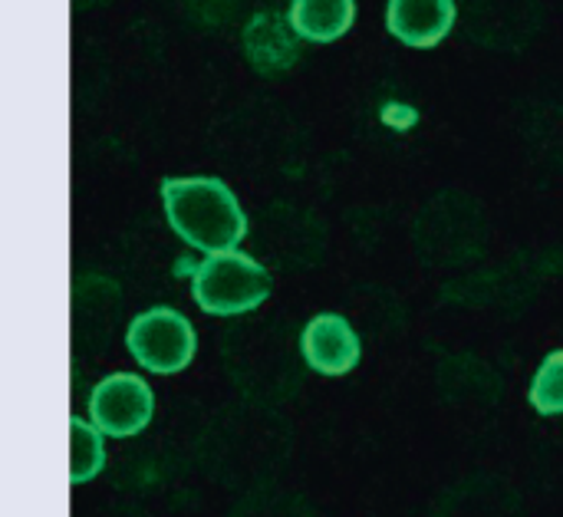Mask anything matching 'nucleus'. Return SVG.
<instances>
[{"label": "nucleus", "instance_id": "nucleus-10", "mask_svg": "<svg viewBox=\"0 0 563 517\" xmlns=\"http://www.w3.org/2000/svg\"><path fill=\"white\" fill-rule=\"evenodd\" d=\"M303 366L317 376H346L360 366L363 343L343 314H317L300 333Z\"/></svg>", "mask_w": 563, "mask_h": 517}, {"label": "nucleus", "instance_id": "nucleus-5", "mask_svg": "<svg viewBox=\"0 0 563 517\" xmlns=\"http://www.w3.org/2000/svg\"><path fill=\"white\" fill-rule=\"evenodd\" d=\"M416 251L432 267H459L475 261L488 241V221L475 198L462 191L435 195L416 218Z\"/></svg>", "mask_w": 563, "mask_h": 517}, {"label": "nucleus", "instance_id": "nucleus-4", "mask_svg": "<svg viewBox=\"0 0 563 517\" xmlns=\"http://www.w3.org/2000/svg\"><path fill=\"white\" fill-rule=\"evenodd\" d=\"M178 277H191V297L208 317H241L271 297V271L244 251L205 254L201 261H178Z\"/></svg>", "mask_w": 563, "mask_h": 517}, {"label": "nucleus", "instance_id": "nucleus-14", "mask_svg": "<svg viewBox=\"0 0 563 517\" xmlns=\"http://www.w3.org/2000/svg\"><path fill=\"white\" fill-rule=\"evenodd\" d=\"M294 30L307 43H333L356 20V0H290Z\"/></svg>", "mask_w": 563, "mask_h": 517}, {"label": "nucleus", "instance_id": "nucleus-2", "mask_svg": "<svg viewBox=\"0 0 563 517\" xmlns=\"http://www.w3.org/2000/svg\"><path fill=\"white\" fill-rule=\"evenodd\" d=\"M294 337L284 323L247 320L224 333L221 356L231 383L247 403L277 406L290 399L303 383V366L297 356Z\"/></svg>", "mask_w": 563, "mask_h": 517}, {"label": "nucleus", "instance_id": "nucleus-19", "mask_svg": "<svg viewBox=\"0 0 563 517\" xmlns=\"http://www.w3.org/2000/svg\"><path fill=\"white\" fill-rule=\"evenodd\" d=\"M472 373H478V380H475V393H478V399L492 403V399L498 396V380H495V373H492L485 363H478V360H472ZM442 389H445V396L459 399V396H462V389H465V393H472V380H462L455 370L442 366Z\"/></svg>", "mask_w": 563, "mask_h": 517}, {"label": "nucleus", "instance_id": "nucleus-1", "mask_svg": "<svg viewBox=\"0 0 563 517\" xmlns=\"http://www.w3.org/2000/svg\"><path fill=\"white\" fill-rule=\"evenodd\" d=\"M290 455V432L261 403L228 409L208 426L201 462L221 485H264Z\"/></svg>", "mask_w": 563, "mask_h": 517}, {"label": "nucleus", "instance_id": "nucleus-9", "mask_svg": "<svg viewBox=\"0 0 563 517\" xmlns=\"http://www.w3.org/2000/svg\"><path fill=\"white\" fill-rule=\"evenodd\" d=\"M257 241V248L267 254L274 267L303 271L320 261L327 234L310 211H300L294 205H271L261 221Z\"/></svg>", "mask_w": 563, "mask_h": 517}, {"label": "nucleus", "instance_id": "nucleus-18", "mask_svg": "<svg viewBox=\"0 0 563 517\" xmlns=\"http://www.w3.org/2000/svg\"><path fill=\"white\" fill-rule=\"evenodd\" d=\"M234 517H317L310 512V505H303L294 495H271V492H257L251 495L241 512Z\"/></svg>", "mask_w": 563, "mask_h": 517}, {"label": "nucleus", "instance_id": "nucleus-12", "mask_svg": "<svg viewBox=\"0 0 563 517\" xmlns=\"http://www.w3.org/2000/svg\"><path fill=\"white\" fill-rule=\"evenodd\" d=\"M455 20V0H389L386 7V30L412 50L439 46L452 33Z\"/></svg>", "mask_w": 563, "mask_h": 517}, {"label": "nucleus", "instance_id": "nucleus-15", "mask_svg": "<svg viewBox=\"0 0 563 517\" xmlns=\"http://www.w3.org/2000/svg\"><path fill=\"white\" fill-rule=\"evenodd\" d=\"M106 304H122L119 287L106 277H86L82 284H76V300H73V317H76V340H109L112 323L119 317L115 310H106Z\"/></svg>", "mask_w": 563, "mask_h": 517}, {"label": "nucleus", "instance_id": "nucleus-13", "mask_svg": "<svg viewBox=\"0 0 563 517\" xmlns=\"http://www.w3.org/2000/svg\"><path fill=\"white\" fill-rule=\"evenodd\" d=\"M435 517H525V505L505 479L475 475L462 479L439 498Z\"/></svg>", "mask_w": 563, "mask_h": 517}, {"label": "nucleus", "instance_id": "nucleus-16", "mask_svg": "<svg viewBox=\"0 0 563 517\" xmlns=\"http://www.w3.org/2000/svg\"><path fill=\"white\" fill-rule=\"evenodd\" d=\"M106 465V446H102V432L79 419L69 416V485H86L92 482Z\"/></svg>", "mask_w": 563, "mask_h": 517}, {"label": "nucleus", "instance_id": "nucleus-11", "mask_svg": "<svg viewBox=\"0 0 563 517\" xmlns=\"http://www.w3.org/2000/svg\"><path fill=\"white\" fill-rule=\"evenodd\" d=\"M241 46H244V56L254 66V73H261L267 79L284 76L300 59V36H297L290 16L277 13V10L254 13L244 23Z\"/></svg>", "mask_w": 563, "mask_h": 517}, {"label": "nucleus", "instance_id": "nucleus-7", "mask_svg": "<svg viewBox=\"0 0 563 517\" xmlns=\"http://www.w3.org/2000/svg\"><path fill=\"white\" fill-rule=\"evenodd\" d=\"M155 416L152 386L135 373H109L89 393V419L109 439L139 436Z\"/></svg>", "mask_w": 563, "mask_h": 517}, {"label": "nucleus", "instance_id": "nucleus-8", "mask_svg": "<svg viewBox=\"0 0 563 517\" xmlns=\"http://www.w3.org/2000/svg\"><path fill=\"white\" fill-rule=\"evenodd\" d=\"M541 20V0H465V30L488 50H525L538 36Z\"/></svg>", "mask_w": 563, "mask_h": 517}, {"label": "nucleus", "instance_id": "nucleus-17", "mask_svg": "<svg viewBox=\"0 0 563 517\" xmlns=\"http://www.w3.org/2000/svg\"><path fill=\"white\" fill-rule=\"evenodd\" d=\"M528 403L538 416H563V350H554L538 366Z\"/></svg>", "mask_w": 563, "mask_h": 517}, {"label": "nucleus", "instance_id": "nucleus-6", "mask_svg": "<svg viewBox=\"0 0 563 517\" xmlns=\"http://www.w3.org/2000/svg\"><path fill=\"white\" fill-rule=\"evenodd\" d=\"M125 350L142 370L155 376H175L195 360L198 337L185 314L172 307H152L132 317L125 330Z\"/></svg>", "mask_w": 563, "mask_h": 517}, {"label": "nucleus", "instance_id": "nucleus-3", "mask_svg": "<svg viewBox=\"0 0 563 517\" xmlns=\"http://www.w3.org/2000/svg\"><path fill=\"white\" fill-rule=\"evenodd\" d=\"M162 205L172 231L185 244L205 254L238 251V244L247 238V215L238 195L221 178L211 175L162 178Z\"/></svg>", "mask_w": 563, "mask_h": 517}]
</instances>
